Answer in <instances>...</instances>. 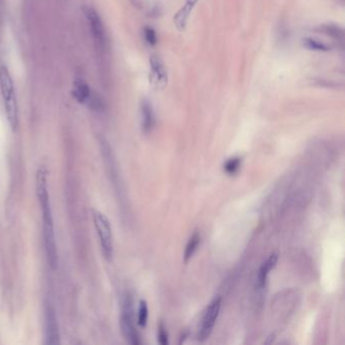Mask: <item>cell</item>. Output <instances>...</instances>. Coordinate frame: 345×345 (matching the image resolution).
Wrapping results in <instances>:
<instances>
[{
    "instance_id": "cell-1",
    "label": "cell",
    "mask_w": 345,
    "mask_h": 345,
    "mask_svg": "<svg viewBox=\"0 0 345 345\" xmlns=\"http://www.w3.org/2000/svg\"><path fill=\"white\" fill-rule=\"evenodd\" d=\"M47 174L48 171L46 167L40 166L36 176V190L42 212V231H44V242L48 264L53 270H56L58 266V250Z\"/></svg>"
},
{
    "instance_id": "cell-2",
    "label": "cell",
    "mask_w": 345,
    "mask_h": 345,
    "mask_svg": "<svg viewBox=\"0 0 345 345\" xmlns=\"http://www.w3.org/2000/svg\"><path fill=\"white\" fill-rule=\"evenodd\" d=\"M0 90H2L8 122L14 131L18 126V108L14 80L6 66L0 67Z\"/></svg>"
},
{
    "instance_id": "cell-3",
    "label": "cell",
    "mask_w": 345,
    "mask_h": 345,
    "mask_svg": "<svg viewBox=\"0 0 345 345\" xmlns=\"http://www.w3.org/2000/svg\"><path fill=\"white\" fill-rule=\"evenodd\" d=\"M92 218L100 237L104 256L106 260H112L114 255V239L110 220L104 214L96 210L92 212Z\"/></svg>"
},
{
    "instance_id": "cell-4",
    "label": "cell",
    "mask_w": 345,
    "mask_h": 345,
    "mask_svg": "<svg viewBox=\"0 0 345 345\" xmlns=\"http://www.w3.org/2000/svg\"><path fill=\"white\" fill-rule=\"evenodd\" d=\"M120 329L124 339L132 345L141 344L139 333L134 324L133 302L130 296H126L124 300L122 312L120 317Z\"/></svg>"
},
{
    "instance_id": "cell-5",
    "label": "cell",
    "mask_w": 345,
    "mask_h": 345,
    "mask_svg": "<svg viewBox=\"0 0 345 345\" xmlns=\"http://www.w3.org/2000/svg\"><path fill=\"white\" fill-rule=\"evenodd\" d=\"M221 304H222V298L218 296L217 298H214L210 302V305L206 307V311L204 312L198 333V340L200 342H204L210 337L214 329V326L216 324V321H217L218 319L220 309H221Z\"/></svg>"
},
{
    "instance_id": "cell-6",
    "label": "cell",
    "mask_w": 345,
    "mask_h": 345,
    "mask_svg": "<svg viewBox=\"0 0 345 345\" xmlns=\"http://www.w3.org/2000/svg\"><path fill=\"white\" fill-rule=\"evenodd\" d=\"M83 12L88 22L92 34L98 47L104 48L106 45V32L102 20L98 12L92 6H84Z\"/></svg>"
},
{
    "instance_id": "cell-7",
    "label": "cell",
    "mask_w": 345,
    "mask_h": 345,
    "mask_svg": "<svg viewBox=\"0 0 345 345\" xmlns=\"http://www.w3.org/2000/svg\"><path fill=\"white\" fill-rule=\"evenodd\" d=\"M45 334L46 343L51 345L60 344V331L55 310L48 305L45 309Z\"/></svg>"
},
{
    "instance_id": "cell-8",
    "label": "cell",
    "mask_w": 345,
    "mask_h": 345,
    "mask_svg": "<svg viewBox=\"0 0 345 345\" xmlns=\"http://www.w3.org/2000/svg\"><path fill=\"white\" fill-rule=\"evenodd\" d=\"M140 114H141V124L144 133H150L155 126V114L152 108V104L148 100H142L140 104Z\"/></svg>"
},
{
    "instance_id": "cell-9",
    "label": "cell",
    "mask_w": 345,
    "mask_h": 345,
    "mask_svg": "<svg viewBox=\"0 0 345 345\" xmlns=\"http://www.w3.org/2000/svg\"><path fill=\"white\" fill-rule=\"evenodd\" d=\"M278 260V255L276 253H274L268 258L266 262L262 264L257 274V288H262L264 286L268 276L270 272V270L276 266Z\"/></svg>"
},
{
    "instance_id": "cell-10",
    "label": "cell",
    "mask_w": 345,
    "mask_h": 345,
    "mask_svg": "<svg viewBox=\"0 0 345 345\" xmlns=\"http://www.w3.org/2000/svg\"><path fill=\"white\" fill-rule=\"evenodd\" d=\"M74 88H73V96L74 98L80 102V104H85L88 102L90 94H92V90L88 86V84L86 83L83 79L77 78L74 80Z\"/></svg>"
},
{
    "instance_id": "cell-11",
    "label": "cell",
    "mask_w": 345,
    "mask_h": 345,
    "mask_svg": "<svg viewBox=\"0 0 345 345\" xmlns=\"http://www.w3.org/2000/svg\"><path fill=\"white\" fill-rule=\"evenodd\" d=\"M150 66H151L152 73H153V75L155 77V80L158 83L165 82V80H166V71H165V68H164V65H163L161 59L158 56H156V55L151 56V58H150Z\"/></svg>"
},
{
    "instance_id": "cell-12",
    "label": "cell",
    "mask_w": 345,
    "mask_h": 345,
    "mask_svg": "<svg viewBox=\"0 0 345 345\" xmlns=\"http://www.w3.org/2000/svg\"><path fill=\"white\" fill-rule=\"evenodd\" d=\"M196 2H198V0H186V4L184 6V8H182L178 12V14L174 16V22H176L178 28H184L186 26V20L188 18V16H190V12L192 10V8L196 4Z\"/></svg>"
},
{
    "instance_id": "cell-13",
    "label": "cell",
    "mask_w": 345,
    "mask_h": 345,
    "mask_svg": "<svg viewBox=\"0 0 345 345\" xmlns=\"http://www.w3.org/2000/svg\"><path fill=\"white\" fill-rule=\"evenodd\" d=\"M200 233L198 232H194L192 234V236L190 238L188 244H186V251H184V262L188 264L190 262V258L194 256V252L196 251L198 245H200Z\"/></svg>"
},
{
    "instance_id": "cell-14",
    "label": "cell",
    "mask_w": 345,
    "mask_h": 345,
    "mask_svg": "<svg viewBox=\"0 0 345 345\" xmlns=\"http://www.w3.org/2000/svg\"><path fill=\"white\" fill-rule=\"evenodd\" d=\"M319 32H323L324 34L336 40H343L344 38V32L342 30V28L336 26V24H323L320 26Z\"/></svg>"
},
{
    "instance_id": "cell-15",
    "label": "cell",
    "mask_w": 345,
    "mask_h": 345,
    "mask_svg": "<svg viewBox=\"0 0 345 345\" xmlns=\"http://www.w3.org/2000/svg\"><path fill=\"white\" fill-rule=\"evenodd\" d=\"M303 45L305 46V48L312 51H317V52H328L330 50V47L328 45L313 38H306L303 40Z\"/></svg>"
},
{
    "instance_id": "cell-16",
    "label": "cell",
    "mask_w": 345,
    "mask_h": 345,
    "mask_svg": "<svg viewBox=\"0 0 345 345\" xmlns=\"http://www.w3.org/2000/svg\"><path fill=\"white\" fill-rule=\"evenodd\" d=\"M148 321V305L146 300H141L138 310V324L141 327H145Z\"/></svg>"
},
{
    "instance_id": "cell-17",
    "label": "cell",
    "mask_w": 345,
    "mask_h": 345,
    "mask_svg": "<svg viewBox=\"0 0 345 345\" xmlns=\"http://www.w3.org/2000/svg\"><path fill=\"white\" fill-rule=\"evenodd\" d=\"M240 164H241V158H239V157L230 158L224 164V170L226 171V174H236L237 170L239 169Z\"/></svg>"
},
{
    "instance_id": "cell-18",
    "label": "cell",
    "mask_w": 345,
    "mask_h": 345,
    "mask_svg": "<svg viewBox=\"0 0 345 345\" xmlns=\"http://www.w3.org/2000/svg\"><path fill=\"white\" fill-rule=\"evenodd\" d=\"M158 342L161 345H167L168 344V333L166 331V328L162 322L158 325Z\"/></svg>"
},
{
    "instance_id": "cell-19",
    "label": "cell",
    "mask_w": 345,
    "mask_h": 345,
    "mask_svg": "<svg viewBox=\"0 0 345 345\" xmlns=\"http://www.w3.org/2000/svg\"><path fill=\"white\" fill-rule=\"evenodd\" d=\"M144 36H145V38L146 40L148 42V44L154 46L156 45V42H157V36H156V32L153 28H145L144 30Z\"/></svg>"
}]
</instances>
